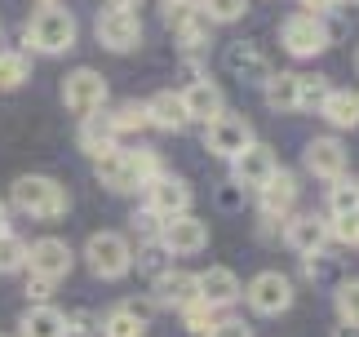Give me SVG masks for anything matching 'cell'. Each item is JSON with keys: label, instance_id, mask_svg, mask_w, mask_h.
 Wrapping results in <instances>:
<instances>
[{"label": "cell", "instance_id": "8fae6325", "mask_svg": "<svg viewBox=\"0 0 359 337\" xmlns=\"http://www.w3.org/2000/svg\"><path fill=\"white\" fill-rule=\"evenodd\" d=\"M160 244L169 249V258H191V253L209 249V222L196 213H177L169 222H160Z\"/></svg>", "mask_w": 359, "mask_h": 337}, {"label": "cell", "instance_id": "60d3db41", "mask_svg": "<svg viewBox=\"0 0 359 337\" xmlns=\"http://www.w3.org/2000/svg\"><path fill=\"white\" fill-rule=\"evenodd\" d=\"M204 337H253V329H248L244 319H226V315H222V319H217V324L204 333Z\"/></svg>", "mask_w": 359, "mask_h": 337}, {"label": "cell", "instance_id": "7c38bea8", "mask_svg": "<svg viewBox=\"0 0 359 337\" xmlns=\"http://www.w3.org/2000/svg\"><path fill=\"white\" fill-rule=\"evenodd\" d=\"M284 244L302 253V258H315V253H324L333 244V235H328V218L324 213H288L284 218Z\"/></svg>", "mask_w": 359, "mask_h": 337}, {"label": "cell", "instance_id": "7bdbcfd3", "mask_svg": "<svg viewBox=\"0 0 359 337\" xmlns=\"http://www.w3.org/2000/svg\"><path fill=\"white\" fill-rule=\"evenodd\" d=\"M346 0H302V9L306 13H315V18H328V13H337Z\"/></svg>", "mask_w": 359, "mask_h": 337}, {"label": "cell", "instance_id": "f546056e", "mask_svg": "<svg viewBox=\"0 0 359 337\" xmlns=\"http://www.w3.org/2000/svg\"><path fill=\"white\" fill-rule=\"evenodd\" d=\"M177 45H182L187 53H200V49H209V40H213V22L204 18V13H196V18H191L187 27H177Z\"/></svg>", "mask_w": 359, "mask_h": 337}, {"label": "cell", "instance_id": "484cf974", "mask_svg": "<svg viewBox=\"0 0 359 337\" xmlns=\"http://www.w3.org/2000/svg\"><path fill=\"white\" fill-rule=\"evenodd\" d=\"M147 329H151V324H147V319H137L124 302H120V306H111V311L102 315V324H98V333H102V337H142Z\"/></svg>", "mask_w": 359, "mask_h": 337}, {"label": "cell", "instance_id": "9a60e30c", "mask_svg": "<svg viewBox=\"0 0 359 337\" xmlns=\"http://www.w3.org/2000/svg\"><path fill=\"white\" fill-rule=\"evenodd\" d=\"M302 164H306V173L311 178H320V182H337V178H346V147H341V138H311L306 151H302Z\"/></svg>", "mask_w": 359, "mask_h": 337}, {"label": "cell", "instance_id": "f1b7e54d", "mask_svg": "<svg viewBox=\"0 0 359 337\" xmlns=\"http://www.w3.org/2000/svg\"><path fill=\"white\" fill-rule=\"evenodd\" d=\"M107 120L116 124V133H120V138H124V133H142V129H151V124H147V103H137V98L120 103Z\"/></svg>", "mask_w": 359, "mask_h": 337}, {"label": "cell", "instance_id": "e0dca14e", "mask_svg": "<svg viewBox=\"0 0 359 337\" xmlns=\"http://www.w3.org/2000/svg\"><path fill=\"white\" fill-rule=\"evenodd\" d=\"M226 72L236 76L240 84H266L271 80V58H266V49L253 45V40H236V45H226Z\"/></svg>", "mask_w": 359, "mask_h": 337}, {"label": "cell", "instance_id": "cb8c5ba5", "mask_svg": "<svg viewBox=\"0 0 359 337\" xmlns=\"http://www.w3.org/2000/svg\"><path fill=\"white\" fill-rule=\"evenodd\" d=\"M262 98H266V107L280 111V116L302 111V76L297 72H271V80L262 84Z\"/></svg>", "mask_w": 359, "mask_h": 337}, {"label": "cell", "instance_id": "f35d334b", "mask_svg": "<svg viewBox=\"0 0 359 337\" xmlns=\"http://www.w3.org/2000/svg\"><path fill=\"white\" fill-rule=\"evenodd\" d=\"M328 89H333V84H328L324 76H302V111H311V107H320Z\"/></svg>", "mask_w": 359, "mask_h": 337}, {"label": "cell", "instance_id": "b9f144b4", "mask_svg": "<svg viewBox=\"0 0 359 337\" xmlns=\"http://www.w3.org/2000/svg\"><path fill=\"white\" fill-rule=\"evenodd\" d=\"M49 293H53V284H49V279H40V275H27V302H32V306L49 302Z\"/></svg>", "mask_w": 359, "mask_h": 337}, {"label": "cell", "instance_id": "2e32d148", "mask_svg": "<svg viewBox=\"0 0 359 337\" xmlns=\"http://www.w3.org/2000/svg\"><path fill=\"white\" fill-rule=\"evenodd\" d=\"M297 173H288V168H275V178L266 182V187L257 191V209H262V222H284L288 213H293L297 204Z\"/></svg>", "mask_w": 359, "mask_h": 337}, {"label": "cell", "instance_id": "277c9868", "mask_svg": "<svg viewBox=\"0 0 359 337\" xmlns=\"http://www.w3.org/2000/svg\"><path fill=\"white\" fill-rule=\"evenodd\" d=\"M85 262L98 279H124L133 271V244L120 231H93L85 240Z\"/></svg>", "mask_w": 359, "mask_h": 337}, {"label": "cell", "instance_id": "7a4b0ae2", "mask_svg": "<svg viewBox=\"0 0 359 337\" xmlns=\"http://www.w3.org/2000/svg\"><path fill=\"white\" fill-rule=\"evenodd\" d=\"M80 40V27L72 18V9H58V5H45L36 9L32 18L22 22V45L32 53H45V58H58V53H72Z\"/></svg>", "mask_w": 359, "mask_h": 337}, {"label": "cell", "instance_id": "ba28073f", "mask_svg": "<svg viewBox=\"0 0 359 337\" xmlns=\"http://www.w3.org/2000/svg\"><path fill=\"white\" fill-rule=\"evenodd\" d=\"M248 143H257V138H253V124H248L244 116H236V111H222L217 120L204 124V151L217 156V160H236Z\"/></svg>", "mask_w": 359, "mask_h": 337}, {"label": "cell", "instance_id": "d590c367", "mask_svg": "<svg viewBox=\"0 0 359 337\" xmlns=\"http://www.w3.org/2000/svg\"><path fill=\"white\" fill-rule=\"evenodd\" d=\"M196 13H200V0H160V22L169 27V32L187 27Z\"/></svg>", "mask_w": 359, "mask_h": 337}, {"label": "cell", "instance_id": "6da1fadb", "mask_svg": "<svg viewBox=\"0 0 359 337\" xmlns=\"http://www.w3.org/2000/svg\"><path fill=\"white\" fill-rule=\"evenodd\" d=\"M93 173H98V182H102L107 191L133 195V191H142L151 178H160L164 164H160V151H156V147H133V151L116 147L111 156L93 160Z\"/></svg>", "mask_w": 359, "mask_h": 337}, {"label": "cell", "instance_id": "f907efd6", "mask_svg": "<svg viewBox=\"0 0 359 337\" xmlns=\"http://www.w3.org/2000/svg\"><path fill=\"white\" fill-rule=\"evenodd\" d=\"M355 5H359V0H355Z\"/></svg>", "mask_w": 359, "mask_h": 337}, {"label": "cell", "instance_id": "52a82bcc", "mask_svg": "<svg viewBox=\"0 0 359 337\" xmlns=\"http://www.w3.org/2000/svg\"><path fill=\"white\" fill-rule=\"evenodd\" d=\"M244 302L253 306V315H284L297 302V284L284 271H262L244 284Z\"/></svg>", "mask_w": 359, "mask_h": 337}, {"label": "cell", "instance_id": "bcb514c9", "mask_svg": "<svg viewBox=\"0 0 359 337\" xmlns=\"http://www.w3.org/2000/svg\"><path fill=\"white\" fill-rule=\"evenodd\" d=\"M9 231V209H5V200H0V235Z\"/></svg>", "mask_w": 359, "mask_h": 337}, {"label": "cell", "instance_id": "7dc6e473", "mask_svg": "<svg viewBox=\"0 0 359 337\" xmlns=\"http://www.w3.org/2000/svg\"><path fill=\"white\" fill-rule=\"evenodd\" d=\"M40 5H58V0H40Z\"/></svg>", "mask_w": 359, "mask_h": 337}, {"label": "cell", "instance_id": "8d00e7d4", "mask_svg": "<svg viewBox=\"0 0 359 337\" xmlns=\"http://www.w3.org/2000/svg\"><path fill=\"white\" fill-rule=\"evenodd\" d=\"M328 235H333L337 244L359 249V213H351V218H328Z\"/></svg>", "mask_w": 359, "mask_h": 337}, {"label": "cell", "instance_id": "9c48e42d", "mask_svg": "<svg viewBox=\"0 0 359 337\" xmlns=\"http://www.w3.org/2000/svg\"><path fill=\"white\" fill-rule=\"evenodd\" d=\"M142 195H147V209H151L160 222H169V218H177V213H191V200H196L191 182L177 178V173H169V168H164L160 178H151L147 187H142Z\"/></svg>", "mask_w": 359, "mask_h": 337}, {"label": "cell", "instance_id": "30bf717a", "mask_svg": "<svg viewBox=\"0 0 359 337\" xmlns=\"http://www.w3.org/2000/svg\"><path fill=\"white\" fill-rule=\"evenodd\" d=\"M93 36H98V45L111 49V53H133L142 45V18L129 13V9H102L98 22H93Z\"/></svg>", "mask_w": 359, "mask_h": 337}, {"label": "cell", "instance_id": "e575fe53", "mask_svg": "<svg viewBox=\"0 0 359 337\" xmlns=\"http://www.w3.org/2000/svg\"><path fill=\"white\" fill-rule=\"evenodd\" d=\"M177 315H182V329H187V333H196V337H204V333H209V329L217 324V319H222V315L213 311V306H204L200 298L191 302V306H182Z\"/></svg>", "mask_w": 359, "mask_h": 337}, {"label": "cell", "instance_id": "4316f807", "mask_svg": "<svg viewBox=\"0 0 359 337\" xmlns=\"http://www.w3.org/2000/svg\"><path fill=\"white\" fill-rule=\"evenodd\" d=\"M27 80H32V58L22 49H0V93L22 89Z\"/></svg>", "mask_w": 359, "mask_h": 337}, {"label": "cell", "instance_id": "681fc988", "mask_svg": "<svg viewBox=\"0 0 359 337\" xmlns=\"http://www.w3.org/2000/svg\"><path fill=\"white\" fill-rule=\"evenodd\" d=\"M0 32H5V22H0Z\"/></svg>", "mask_w": 359, "mask_h": 337}, {"label": "cell", "instance_id": "7402d4cb", "mask_svg": "<svg viewBox=\"0 0 359 337\" xmlns=\"http://www.w3.org/2000/svg\"><path fill=\"white\" fill-rule=\"evenodd\" d=\"M76 143H80V151H85L89 160H102V156H111V151L120 147V133H116V124L107 120V111H102V116H85V120H80Z\"/></svg>", "mask_w": 359, "mask_h": 337}, {"label": "cell", "instance_id": "ee69618b", "mask_svg": "<svg viewBox=\"0 0 359 337\" xmlns=\"http://www.w3.org/2000/svg\"><path fill=\"white\" fill-rule=\"evenodd\" d=\"M107 9H129L133 13V9H142V0H107Z\"/></svg>", "mask_w": 359, "mask_h": 337}, {"label": "cell", "instance_id": "603a6c76", "mask_svg": "<svg viewBox=\"0 0 359 337\" xmlns=\"http://www.w3.org/2000/svg\"><path fill=\"white\" fill-rule=\"evenodd\" d=\"M18 333L22 337H72V329H67V311H58V306H49V302L27 306L22 319H18Z\"/></svg>", "mask_w": 359, "mask_h": 337}, {"label": "cell", "instance_id": "3957f363", "mask_svg": "<svg viewBox=\"0 0 359 337\" xmlns=\"http://www.w3.org/2000/svg\"><path fill=\"white\" fill-rule=\"evenodd\" d=\"M9 204L18 209V213H27V218L53 222V218H62L67 209H72V195H67V187L58 178H49V173H22V178H13V187H9Z\"/></svg>", "mask_w": 359, "mask_h": 337}, {"label": "cell", "instance_id": "74e56055", "mask_svg": "<svg viewBox=\"0 0 359 337\" xmlns=\"http://www.w3.org/2000/svg\"><path fill=\"white\" fill-rule=\"evenodd\" d=\"M129 222H133V235H137V244H151V240H160V218L151 213V209H137V213H133Z\"/></svg>", "mask_w": 359, "mask_h": 337}, {"label": "cell", "instance_id": "ffe728a7", "mask_svg": "<svg viewBox=\"0 0 359 337\" xmlns=\"http://www.w3.org/2000/svg\"><path fill=\"white\" fill-rule=\"evenodd\" d=\"M182 107H187V120H200V124L217 120V116L226 111L222 84H217V80H209V76H200V80H187V89H182Z\"/></svg>", "mask_w": 359, "mask_h": 337}, {"label": "cell", "instance_id": "8992f818", "mask_svg": "<svg viewBox=\"0 0 359 337\" xmlns=\"http://www.w3.org/2000/svg\"><path fill=\"white\" fill-rule=\"evenodd\" d=\"M62 107L72 116H98L107 107V76L93 72V67H76V72L62 76Z\"/></svg>", "mask_w": 359, "mask_h": 337}, {"label": "cell", "instance_id": "83f0119b", "mask_svg": "<svg viewBox=\"0 0 359 337\" xmlns=\"http://www.w3.org/2000/svg\"><path fill=\"white\" fill-rule=\"evenodd\" d=\"M359 213V178L328 182V218H351Z\"/></svg>", "mask_w": 359, "mask_h": 337}, {"label": "cell", "instance_id": "d6986e66", "mask_svg": "<svg viewBox=\"0 0 359 337\" xmlns=\"http://www.w3.org/2000/svg\"><path fill=\"white\" fill-rule=\"evenodd\" d=\"M196 298H200L196 271H177V266H169V271H160L156 279H151V302H156V306H173V311H182V306H191Z\"/></svg>", "mask_w": 359, "mask_h": 337}, {"label": "cell", "instance_id": "ac0fdd59", "mask_svg": "<svg viewBox=\"0 0 359 337\" xmlns=\"http://www.w3.org/2000/svg\"><path fill=\"white\" fill-rule=\"evenodd\" d=\"M196 289H200V302L213 306V311H226V306H236L244 298V284H240V275L231 271V266H209V271H200Z\"/></svg>", "mask_w": 359, "mask_h": 337}, {"label": "cell", "instance_id": "c3c4849f", "mask_svg": "<svg viewBox=\"0 0 359 337\" xmlns=\"http://www.w3.org/2000/svg\"><path fill=\"white\" fill-rule=\"evenodd\" d=\"M355 67H359V53H355Z\"/></svg>", "mask_w": 359, "mask_h": 337}, {"label": "cell", "instance_id": "5b68a950", "mask_svg": "<svg viewBox=\"0 0 359 337\" xmlns=\"http://www.w3.org/2000/svg\"><path fill=\"white\" fill-rule=\"evenodd\" d=\"M280 45L293 53V58H315V53H324L328 45H333V32H328L324 18L297 9V13H288V18L280 22Z\"/></svg>", "mask_w": 359, "mask_h": 337}, {"label": "cell", "instance_id": "d6a6232c", "mask_svg": "<svg viewBox=\"0 0 359 337\" xmlns=\"http://www.w3.org/2000/svg\"><path fill=\"white\" fill-rule=\"evenodd\" d=\"M200 13L209 18L213 27H222V22H240L244 13H248V0H200Z\"/></svg>", "mask_w": 359, "mask_h": 337}, {"label": "cell", "instance_id": "f6af8a7d", "mask_svg": "<svg viewBox=\"0 0 359 337\" xmlns=\"http://www.w3.org/2000/svg\"><path fill=\"white\" fill-rule=\"evenodd\" d=\"M333 337H359V329H355V324H337Z\"/></svg>", "mask_w": 359, "mask_h": 337}, {"label": "cell", "instance_id": "44dd1931", "mask_svg": "<svg viewBox=\"0 0 359 337\" xmlns=\"http://www.w3.org/2000/svg\"><path fill=\"white\" fill-rule=\"evenodd\" d=\"M147 124L151 129H164V133H182L187 129V107H182V93L173 89H160L147 98Z\"/></svg>", "mask_w": 359, "mask_h": 337}, {"label": "cell", "instance_id": "4fadbf2b", "mask_svg": "<svg viewBox=\"0 0 359 337\" xmlns=\"http://www.w3.org/2000/svg\"><path fill=\"white\" fill-rule=\"evenodd\" d=\"M72 266H76V253L67 240H58V235H45V240H36L27 249V271L49 279V284H58L62 275H72Z\"/></svg>", "mask_w": 359, "mask_h": 337}, {"label": "cell", "instance_id": "d4e9b609", "mask_svg": "<svg viewBox=\"0 0 359 337\" xmlns=\"http://www.w3.org/2000/svg\"><path fill=\"white\" fill-rule=\"evenodd\" d=\"M320 116L333 129H359V89H328L320 103Z\"/></svg>", "mask_w": 359, "mask_h": 337}, {"label": "cell", "instance_id": "1f68e13d", "mask_svg": "<svg viewBox=\"0 0 359 337\" xmlns=\"http://www.w3.org/2000/svg\"><path fill=\"white\" fill-rule=\"evenodd\" d=\"M133 266H137V271H147L151 279H156L160 271H169V266H173V258H169V249H164L160 240H151V244H137Z\"/></svg>", "mask_w": 359, "mask_h": 337}, {"label": "cell", "instance_id": "4dcf8cb0", "mask_svg": "<svg viewBox=\"0 0 359 337\" xmlns=\"http://www.w3.org/2000/svg\"><path fill=\"white\" fill-rule=\"evenodd\" d=\"M27 244L22 235H13V231H5L0 235V275H13V271H27Z\"/></svg>", "mask_w": 359, "mask_h": 337}, {"label": "cell", "instance_id": "836d02e7", "mask_svg": "<svg viewBox=\"0 0 359 337\" xmlns=\"http://www.w3.org/2000/svg\"><path fill=\"white\" fill-rule=\"evenodd\" d=\"M333 306H337L341 324H355L359 329V279H341L337 293H333Z\"/></svg>", "mask_w": 359, "mask_h": 337}, {"label": "cell", "instance_id": "ab89813d", "mask_svg": "<svg viewBox=\"0 0 359 337\" xmlns=\"http://www.w3.org/2000/svg\"><path fill=\"white\" fill-rule=\"evenodd\" d=\"M217 209H222V213H240L244 209V187L240 182H222V187H217Z\"/></svg>", "mask_w": 359, "mask_h": 337}, {"label": "cell", "instance_id": "5bb4252c", "mask_svg": "<svg viewBox=\"0 0 359 337\" xmlns=\"http://www.w3.org/2000/svg\"><path fill=\"white\" fill-rule=\"evenodd\" d=\"M275 168H280V160H275V151L266 143H248L240 156L231 160V182H240L244 191H262L275 178Z\"/></svg>", "mask_w": 359, "mask_h": 337}]
</instances>
